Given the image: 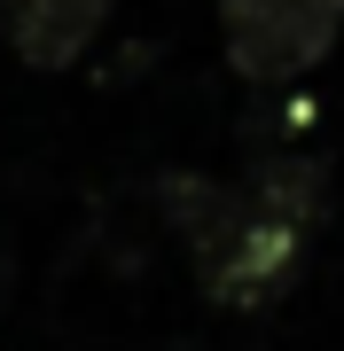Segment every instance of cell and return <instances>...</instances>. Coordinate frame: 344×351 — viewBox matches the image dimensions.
I'll use <instances>...</instances> for the list:
<instances>
[{
  "instance_id": "obj_3",
  "label": "cell",
  "mask_w": 344,
  "mask_h": 351,
  "mask_svg": "<svg viewBox=\"0 0 344 351\" xmlns=\"http://www.w3.org/2000/svg\"><path fill=\"white\" fill-rule=\"evenodd\" d=\"M117 0H0V32L32 71H63L94 47Z\"/></svg>"
},
{
  "instance_id": "obj_2",
  "label": "cell",
  "mask_w": 344,
  "mask_h": 351,
  "mask_svg": "<svg viewBox=\"0 0 344 351\" xmlns=\"http://www.w3.org/2000/svg\"><path fill=\"white\" fill-rule=\"evenodd\" d=\"M227 63L251 86H290L306 78L344 32V0H219Z\"/></svg>"
},
{
  "instance_id": "obj_1",
  "label": "cell",
  "mask_w": 344,
  "mask_h": 351,
  "mask_svg": "<svg viewBox=\"0 0 344 351\" xmlns=\"http://www.w3.org/2000/svg\"><path fill=\"white\" fill-rule=\"evenodd\" d=\"M157 203L188 234L204 297L235 304V313H258V304H274L306 274V242H313L321 211H329V180H321L313 156H274V164L251 172V188L165 172L157 180Z\"/></svg>"
}]
</instances>
